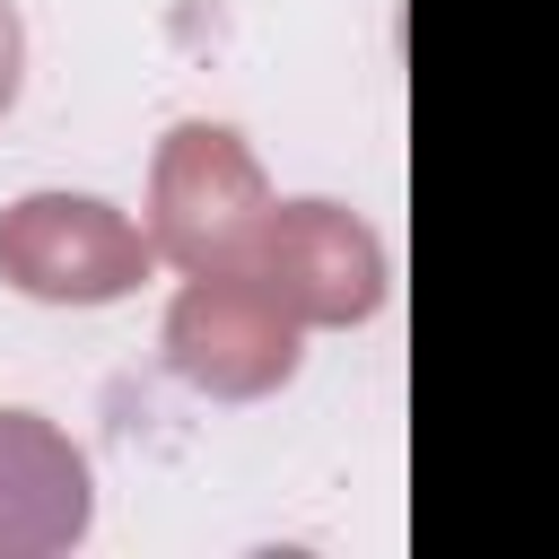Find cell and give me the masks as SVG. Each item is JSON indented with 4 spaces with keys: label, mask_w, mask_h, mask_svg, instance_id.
I'll use <instances>...</instances> for the list:
<instances>
[{
    "label": "cell",
    "mask_w": 559,
    "mask_h": 559,
    "mask_svg": "<svg viewBox=\"0 0 559 559\" xmlns=\"http://www.w3.org/2000/svg\"><path fill=\"white\" fill-rule=\"evenodd\" d=\"M271 218L262 157L227 122H175L148 157V253L192 271H245L253 236Z\"/></svg>",
    "instance_id": "6da1fadb"
},
{
    "label": "cell",
    "mask_w": 559,
    "mask_h": 559,
    "mask_svg": "<svg viewBox=\"0 0 559 559\" xmlns=\"http://www.w3.org/2000/svg\"><path fill=\"white\" fill-rule=\"evenodd\" d=\"M245 271L262 280V297L297 332L306 323H367L384 306V245L341 201H271Z\"/></svg>",
    "instance_id": "3957f363"
},
{
    "label": "cell",
    "mask_w": 559,
    "mask_h": 559,
    "mask_svg": "<svg viewBox=\"0 0 559 559\" xmlns=\"http://www.w3.org/2000/svg\"><path fill=\"white\" fill-rule=\"evenodd\" d=\"M87 515H96L87 454L35 411H0V559H52L87 542Z\"/></svg>",
    "instance_id": "5b68a950"
},
{
    "label": "cell",
    "mask_w": 559,
    "mask_h": 559,
    "mask_svg": "<svg viewBox=\"0 0 559 559\" xmlns=\"http://www.w3.org/2000/svg\"><path fill=\"white\" fill-rule=\"evenodd\" d=\"M17 79H26V26H17V9L0 0V114L17 105Z\"/></svg>",
    "instance_id": "8992f818"
},
{
    "label": "cell",
    "mask_w": 559,
    "mask_h": 559,
    "mask_svg": "<svg viewBox=\"0 0 559 559\" xmlns=\"http://www.w3.org/2000/svg\"><path fill=\"white\" fill-rule=\"evenodd\" d=\"M157 271L148 227L96 192H26L0 210V280L44 306H114Z\"/></svg>",
    "instance_id": "7a4b0ae2"
},
{
    "label": "cell",
    "mask_w": 559,
    "mask_h": 559,
    "mask_svg": "<svg viewBox=\"0 0 559 559\" xmlns=\"http://www.w3.org/2000/svg\"><path fill=\"white\" fill-rule=\"evenodd\" d=\"M166 367L210 402H262L297 376V323L253 271H192L166 306Z\"/></svg>",
    "instance_id": "277c9868"
}]
</instances>
